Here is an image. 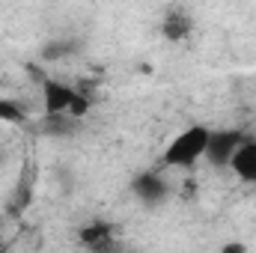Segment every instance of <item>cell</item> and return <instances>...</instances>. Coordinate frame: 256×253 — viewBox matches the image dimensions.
Segmentation results:
<instances>
[{
	"label": "cell",
	"instance_id": "obj_2",
	"mask_svg": "<svg viewBox=\"0 0 256 253\" xmlns=\"http://www.w3.org/2000/svg\"><path fill=\"white\" fill-rule=\"evenodd\" d=\"M86 98H80V92H74L72 86L63 84H48L45 86V110L48 114H72V116H80L86 114Z\"/></svg>",
	"mask_w": 256,
	"mask_h": 253
},
{
	"label": "cell",
	"instance_id": "obj_1",
	"mask_svg": "<svg viewBox=\"0 0 256 253\" xmlns=\"http://www.w3.org/2000/svg\"><path fill=\"white\" fill-rule=\"evenodd\" d=\"M208 137H212V131L206 126H191V128H185V131H179V134L170 140V146H167V152H164V161H167L170 167H182V170L200 164V161L206 158Z\"/></svg>",
	"mask_w": 256,
	"mask_h": 253
},
{
	"label": "cell",
	"instance_id": "obj_3",
	"mask_svg": "<svg viewBox=\"0 0 256 253\" xmlns=\"http://www.w3.org/2000/svg\"><path fill=\"white\" fill-rule=\"evenodd\" d=\"M226 167H230L242 182H256V140H242V143L232 149Z\"/></svg>",
	"mask_w": 256,
	"mask_h": 253
},
{
	"label": "cell",
	"instance_id": "obj_5",
	"mask_svg": "<svg viewBox=\"0 0 256 253\" xmlns=\"http://www.w3.org/2000/svg\"><path fill=\"white\" fill-rule=\"evenodd\" d=\"M191 30H194V18L185 9H170V12L164 15V21H161V33H164V39H170V42L188 39Z\"/></svg>",
	"mask_w": 256,
	"mask_h": 253
},
{
	"label": "cell",
	"instance_id": "obj_6",
	"mask_svg": "<svg viewBox=\"0 0 256 253\" xmlns=\"http://www.w3.org/2000/svg\"><path fill=\"white\" fill-rule=\"evenodd\" d=\"M110 232H114V230H110L108 224H92V226H86V230L80 232V242H84L86 248H96V250H98V248L108 244Z\"/></svg>",
	"mask_w": 256,
	"mask_h": 253
},
{
	"label": "cell",
	"instance_id": "obj_4",
	"mask_svg": "<svg viewBox=\"0 0 256 253\" xmlns=\"http://www.w3.org/2000/svg\"><path fill=\"white\" fill-rule=\"evenodd\" d=\"M238 143H242V137H238L236 131H212L206 158H208L212 164H226L230 155H232V149H236Z\"/></svg>",
	"mask_w": 256,
	"mask_h": 253
}]
</instances>
